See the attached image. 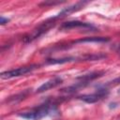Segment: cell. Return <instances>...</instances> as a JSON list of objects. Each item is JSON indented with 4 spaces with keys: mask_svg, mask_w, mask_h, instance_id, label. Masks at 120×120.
Returning <instances> with one entry per match:
<instances>
[{
    "mask_svg": "<svg viewBox=\"0 0 120 120\" xmlns=\"http://www.w3.org/2000/svg\"><path fill=\"white\" fill-rule=\"evenodd\" d=\"M54 112H56V107L53 104H43L22 113H18V115L27 120H40L46 116L52 115Z\"/></svg>",
    "mask_w": 120,
    "mask_h": 120,
    "instance_id": "obj_1",
    "label": "cell"
},
{
    "mask_svg": "<svg viewBox=\"0 0 120 120\" xmlns=\"http://www.w3.org/2000/svg\"><path fill=\"white\" fill-rule=\"evenodd\" d=\"M57 19L58 18L55 16V17L47 19L46 21L42 22L38 26H37L35 29H33V31L31 33H29L26 36H24L23 38H22V40L25 43H28V42H32L33 40L38 38L40 36H42L43 34L47 33L52 27H53V25L55 24Z\"/></svg>",
    "mask_w": 120,
    "mask_h": 120,
    "instance_id": "obj_2",
    "label": "cell"
},
{
    "mask_svg": "<svg viewBox=\"0 0 120 120\" xmlns=\"http://www.w3.org/2000/svg\"><path fill=\"white\" fill-rule=\"evenodd\" d=\"M38 68V65H30V66H24V67H21L15 69H11V70H8V71H4L1 73V78L2 79H11V78H15V77H20L22 75H25L27 73L32 72L33 70Z\"/></svg>",
    "mask_w": 120,
    "mask_h": 120,
    "instance_id": "obj_3",
    "label": "cell"
},
{
    "mask_svg": "<svg viewBox=\"0 0 120 120\" xmlns=\"http://www.w3.org/2000/svg\"><path fill=\"white\" fill-rule=\"evenodd\" d=\"M77 28H82L84 30H96V27L94 25H92L91 23L88 22H80V21H69V22H63L59 29L61 31H67V30H70V29H77Z\"/></svg>",
    "mask_w": 120,
    "mask_h": 120,
    "instance_id": "obj_4",
    "label": "cell"
},
{
    "mask_svg": "<svg viewBox=\"0 0 120 120\" xmlns=\"http://www.w3.org/2000/svg\"><path fill=\"white\" fill-rule=\"evenodd\" d=\"M108 90L105 89V88H101V89H98L97 90L95 93H92V94H87V95H82L79 98L83 100L84 102L86 103H95L97 101H99L101 100L102 98H104L107 95H108Z\"/></svg>",
    "mask_w": 120,
    "mask_h": 120,
    "instance_id": "obj_5",
    "label": "cell"
},
{
    "mask_svg": "<svg viewBox=\"0 0 120 120\" xmlns=\"http://www.w3.org/2000/svg\"><path fill=\"white\" fill-rule=\"evenodd\" d=\"M88 3H89L88 1H79V2L73 4V5L69 6V7L64 8L58 13V15H57L56 17H57L58 19H60V18H63V17H65V16H68V15H69V14H71V13H73V12H76V11H78V10L83 8L84 6H86Z\"/></svg>",
    "mask_w": 120,
    "mask_h": 120,
    "instance_id": "obj_6",
    "label": "cell"
},
{
    "mask_svg": "<svg viewBox=\"0 0 120 120\" xmlns=\"http://www.w3.org/2000/svg\"><path fill=\"white\" fill-rule=\"evenodd\" d=\"M63 82V79L60 77H54L49 81H47L46 82H44L43 84H41L38 89H37V93H43L45 91H48L52 88H54L56 86H58L59 84H61Z\"/></svg>",
    "mask_w": 120,
    "mask_h": 120,
    "instance_id": "obj_7",
    "label": "cell"
},
{
    "mask_svg": "<svg viewBox=\"0 0 120 120\" xmlns=\"http://www.w3.org/2000/svg\"><path fill=\"white\" fill-rule=\"evenodd\" d=\"M105 74V71L101 70V71H94V72H91V73H88V74H84V75H82V76H79L77 77V80H79L80 82H86L88 83L89 82L97 79V78H99L101 76H103Z\"/></svg>",
    "mask_w": 120,
    "mask_h": 120,
    "instance_id": "obj_8",
    "label": "cell"
},
{
    "mask_svg": "<svg viewBox=\"0 0 120 120\" xmlns=\"http://www.w3.org/2000/svg\"><path fill=\"white\" fill-rule=\"evenodd\" d=\"M109 38H102V37H93V38H85L82 39H78L73 43H84V42H107L109 41Z\"/></svg>",
    "mask_w": 120,
    "mask_h": 120,
    "instance_id": "obj_9",
    "label": "cell"
},
{
    "mask_svg": "<svg viewBox=\"0 0 120 120\" xmlns=\"http://www.w3.org/2000/svg\"><path fill=\"white\" fill-rule=\"evenodd\" d=\"M76 58L75 57H64V58H59V59H48L47 64H63V63H68L74 61Z\"/></svg>",
    "mask_w": 120,
    "mask_h": 120,
    "instance_id": "obj_10",
    "label": "cell"
},
{
    "mask_svg": "<svg viewBox=\"0 0 120 120\" xmlns=\"http://www.w3.org/2000/svg\"><path fill=\"white\" fill-rule=\"evenodd\" d=\"M62 3H65V1H45V2H42L40 6H55Z\"/></svg>",
    "mask_w": 120,
    "mask_h": 120,
    "instance_id": "obj_11",
    "label": "cell"
},
{
    "mask_svg": "<svg viewBox=\"0 0 120 120\" xmlns=\"http://www.w3.org/2000/svg\"><path fill=\"white\" fill-rule=\"evenodd\" d=\"M117 83H120V77H118V78L112 80V82H109L106 85H114V84H117Z\"/></svg>",
    "mask_w": 120,
    "mask_h": 120,
    "instance_id": "obj_12",
    "label": "cell"
},
{
    "mask_svg": "<svg viewBox=\"0 0 120 120\" xmlns=\"http://www.w3.org/2000/svg\"><path fill=\"white\" fill-rule=\"evenodd\" d=\"M8 21H9V20H8V18H5V17H3V16H2V17H1V19H0V23L3 25V24H5V23H7Z\"/></svg>",
    "mask_w": 120,
    "mask_h": 120,
    "instance_id": "obj_13",
    "label": "cell"
},
{
    "mask_svg": "<svg viewBox=\"0 0 120 120\" xmlns=\"http://www.w3.org/2000/svg\"><path fill=\"white\" fill-rule=\"evenodd\" d=\"M116 52H118V53H120V44L117 46V49H116Z\"/></svg>",
    "mask_w": 120,
    "mask_h": 120,
    "instance_id": "obj_14",
    "label": "cell"
},
{
    "mask_svg": "<svg viewBox=\"0 0 120 120\" xmlns=\"http://www.w3.org/2000/svg\"><path fill=\"white\" fill-rule=\"evenodd\" d=\"M118 93H119V94H120V89H119V91H118Z\"/></svg>",
    "mask_w": 120,
    "mask_h": 120,
    "instance_id": "obj_15",
    "label": "cell"
}]
</instances>
